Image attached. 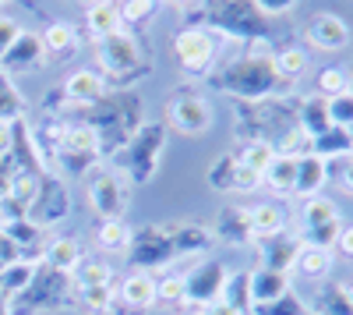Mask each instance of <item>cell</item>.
<instances>
[{
  "mask_svg": "<svg viewBox=\"0 0 353 315\" xmlns=\"http://www.w3.org/2000/svg\"><path fill=\"white\" fill-rule=\"evenodd\" d=\"M279 46L272 39H254L248 43V53L237 57V61L219 64L209 82L212 89L233 96L237 103H265V99H286L293 93V85H286L276 68H272V53Z\"/></svg>",
  "mask_w": 353,
  "mask_h": 315,
  "instance_id": "obj_1",
  "label": "cell"
},
{
  "mask_svg": "<svg viewBox=\"0 0 353 315\" xmlns=\"http://www.w3.org/2000/svg\"><path fill=\"white\" fill-rule=\"evenodd\" d=\"M68 121H81L92 128L99 153L110 156V153H121L131 142V135L145 124V103L134 89H110L99 103L71 113Z\"/></svg>",
  "mask_w": 353,
  "mask_h": 315,
  "instance_id": "obj_2",
  "label": "cell"
},
{
  "mask_svg": "<svg viewBox=\"0 0 353 315\" xmlns=\"http://www.w3.org/2000/svg\"><path fill=\"white\" fill-rule=\"evenodd\" d=\"M188 25H201L219 39H272V18H265L254 0H201L194 11H188Z\"/></svg>",
  "mask_w": 353,
  "mask_h": 315,
  "instance_id": "obj_3",
  "label": "cell"
},
{
  "mask_svg": "<svg viewBox=\"0 0 353 315\" xmlns=\"http://www.w3.org/2000/svg\"><path fill=\"white\" fill-rule=\"evenodd\" d=\"M96 61H99L96 71L106 78L110 89H134L138 78L152 75V50L128 28L96 43Z\"/></svg>",
  "mask_w": 353,
  "mask_h": 315,
  "instance_id": "obj_4",
  "label": "cell"
},
{
  "mask_svg": "<svg viewBox=\"0 0 353 315\" xmlns=\"http://www.w3.org/2000/svg\"><path fill=\"white\" fill-rule=\"evenodd\" d=\"M166 138H170V128L163 121H145L131 142L117 153V166L134 181V184H149L159 166H163V156H166Z\"/></svg>",
  "mask_w": 353,
  "mask_h": 315,
  "instance_id": "obj_5",
  "label": "cell"
},
{
  "mask_svg": "<svg viewBox=\"0 0 353 315\" xmlns=\"http://www.w3.org/2000/svg\"><path fill=\"white\" fill-rule=\"evenodd\" d=\"M74 308V283L68 273H57L50 266H36L28 287L11 298V315H39V312H64Z\"/></svg>",
  "mask_w": 353,
  "mask_h": 315,
  "instance_id": "obj_6",
  "label": "cell"
},
{
  "mask_svg": "<svg viewBox=\"0 0 353 315\" xmlns=\"http://www.w3.org/2000/svg\"><path fill=\"white\" fill-rule=\"evenodd\" d=\"M99 163H103V153H99L96 131L88 124H81V121H68L50 170L57 178H85V174H92Z\"/></svg>",
  "mask_w": 353,
  "mask_h": 315,
  "instance_id": "obj_7",
  "label": "cell"
},
{
  "mask_svg": "<svg viewBox=\"0 0 353 315\" xmlns=\"http://www.w3.org/2000/svg\"><path fill=\"white\" fill-rule=\"evenodd\" d=\"M219 53H223V39L216 32L201 25H184L173 39V57L176 64L184 68V75L191 78H209L219 64Z\"/></svg>",
  "mask_w": 353,
  "mask_h": 315,
  "instance_id": "obj_8",
  "label": "cell"
},
{
  "mask_svg": "<svg viewBox=\"0 0 353 315\" xmlns=\"http://www.w3.org/2000/svg\"><path fill=\"white\" fill-rule=\"evenodd\" d=\"M301 245H311V248H325L332 251L336 248V238L343 231V216H339V206L325 195H311L301 202Z\"/></svg>",
  "mask_w": 353,
  "mask_h": 315,
  "instance_id": "obj_9",
  "label": "cell"
},
{
  "mask_svg": "<svg viewBox=\"0 0 353 315\" xmlns=\"http://www.w3.org/2000/svg\"><path fill=\"white\" fill-rule=\"evenodd\" d=\"M88 206L99 220H124L128 206H131V191L128 181L117 174V170L96 166L88 174Z\"/></svg>",
  "mask_w": 353,
  "mask_h": 315,
  "instance_id": "obj_10",
  "label": "cell"
},
{
  "mask_svg": "<svg viewBox=\"0 0 353 315\" xmlns=\"http://www.w3.org/2000/svg\"><path fill=\"white\" fill-rule=\"evenodd\" d=\"M128 262L141 273H152L163 269L170 262H176V251L166 238V227L163 223H145L138 231H131V245H128Z\"/></svg>",
  "mask_w": 353,
  "mask_h": 315,
  "instance_id": "obj_11",
  "label": "cell"
},
{
  "mask_svg": "<svg viewBox=\"0 0 353 315\" xmlns=\"http://www.w3.org/2000/svg\"><path fill=\"white\" fill-rule=\"evenodd\" d=\"M216 113H212V103L205 99L201 93L194 89H181L173 99H166V128L181 131V135H205L212 128Z\"/></svg>",
  "mask_w": 353,
  "mask_h": 315,
  "instance_id": "obj_12",
  "label": "cell"
},
{
  "mask_svg": "<svg viewBox=\"0 0 353 315\" xmlns=\"http://www.w3.org/2000/svg\"><path fill=\"white\" fill-rule=\"evenodd\" d=\"M71 216V191H68V181L57 178V174H43L39 178V191L28 206V220L43 231H53L61 227L64 220Z\"/></svg>",
  "mask_w": 353,
  "mask_h": 315,
  "instance_id": "obj_13",
  "label": "cell"
},
{
  "mask_svg": "<svg viewBox=\"0 0 353 315\" xmlns=\"http://www.w3.org/2000/svg\"><path fill=\"white\" fill-rule=\"evenodd\" d=\"M226 280H230V269L226 262L219 259H201L194 262L188 273H184V305L188 308H205L223 298L226 291Z\"/></svg>",
  "mask_w": 353,
  "mask_h": 315,
  "instance_id": "obj_14",
  "label": "cell"
},
{
  "mask_svg": "<svg viewBox=\"0 0 353 315\" xmlns=\"http://www.w3.org/2000/svg\"><path fill=\"white\" fill-rule=\"evenodd\" d=\"M301 39L314 50L336 53V50H346L353 43V28L346 25V18H339L332 11H321V15H311V21H304Z\"/></svg>",
  "mask_w": 353,
  "mask_h": 315,
  "instance_id": "obj_15",
  "label": "cell"
},
{
  "mask_svg": "<svg viewBox=\"0 0 353 315\" xmlns=\"http://www.w3.org/2000/svg\"><path fill=\"white\" fill-rule=\"evenodd\" d=\"M209 188L212 191H223V195H230V191H258L261 188V178L254 174L251 166L241 163L237 153H223L209 166Z\"/></svg>",
  "mask_w": 353,
  "mask_h": 315,
  "instance_id": "obj_16",
  "label": "cell"
},
{
  "mask_svg": "<svg viewBox=\"0 0 353 315\" xmlns=\"http://www.w3.org/2000/svg\"><path fill=\"white\" fill-rule=\"evenodd\" d=\"M156 308V280L152 273L131 269L124 280H117V315H145Z\"/></svg>",
  "mask_w": 353,
  "mask_h": 315,
  "instance_id": "obj_17",
  "label": "cell"
},
{
  "mask_svg": "<svg viewBox=\"0 0 353 315\" xmlns=\"http://www.w3.org/2000/svg\"><path fill=\"white\" fill-rule=\"evenodd\" d=\"M163 227H166V238L176 251V259H198V255H209L216 245L212 227H205V223L176 220V223H163Z\"/></svg>",
  "mask_w": 353,
  "mask_h": 315,
  "instance_id": "obj_18",
  "label": "cell"
},
{
  "mask_svg": "<svg viewBox=\"0 0 353 315\" xmlns=\"http://www.w3.org/2000/svg\"><path fill=\"white\" fill-rule=\"evenodd\" d=\"M212 234H216V241H223L230 248H251L258 241L254 227H251V216H248V206H223L216 213Z\"/></svg>",
  "mask_w": 353,
  "mask_h": 315,
  "instance_id": "obj_19",
  "label": "cell"
},
{
  "mask_svg": "<svg viewBox=\"0 0 353 315\" xmlns=\"http://www.w3.org/2000/svg\"><path fill=\"white\" fill-rule=\"evenodd\" d=\"M46 64V50L39 43V32H25L14 39V46L0 57V71L4 75H25V71H39Z\"/></svg>",
  "mask_w": 353,
  "mask_h": 315,
  "instance_id": "obj_20",
  "label": "cell"
},
{
  "mask_svg": "<svg viewBox=\"0 0 353 315\" xmlns=\"http://www.w3.org/2000/svg\"><path fill=\"white\" fill-rule=\"evenodd\" d=\"M0 231L8 234V241L18 248V255H21L25 262H39V259H43V248H46L50 234L43 231V227H36L28 216H21V220H4V223H0Z\"/></svg>",
  "mask_w": 353,
  "mask_h": 315,
  "instance_id": "obj_21",
  "label": "cell"
},
{
  "mask_svg": "<svg viewBox=\"0 0 353 315\" xmlns=\"http://www.w3.org/2000/svg\"><path fill=\"white\" fill-rule=\"evenodd\" d=\"M258 248V259H261V269H276V273H290L293 269V259L301 251V238L297 234H269V238H258L254 241Z\"/></svg>",
  "mask_w": 353,
  "mask_h": 315,
  "instance_id": "obj_22",
  "label": "cell"
},
{
  "mask_svg": "<svg viewBox=\"0 0 353 315\" xmlns=\"http://www.w3.org/2000/svg\"><path fill=\"white\" fill-rule=\"evenodd\" d=\"M8 160L14 163V170H25V174H50V166L36 146V138H32V128H28V117L25 121H14V138H11V153Z\"/></svg>",
  "mask_w": 353,
  "mask_h": 315,
  "instance_id": "obj_23",
  "label": "cell"
},
{
  "mask_svg": "<svg viewBox=\"0 0 353 315\" xmlns=\"http://www.w3.org/2000/svg\"><path fill=\"white\" fill-rule=\"evenodd\" d=\"M39 43L46 50V61H57V64H64V61H74L78 50H81V36H78V28L68 25V21H46V28L39 32Z\"/></svg>",
  "mask_w": 353,
  "mask_h": 315,
  "instance_id": "obj_24",
  "label": "cell"
},
{
  "mask_svg": "<svg viewBox=\"0 0 353 315\" xmlns=\"http://www.w3.org/2000/svg\"><path fill=\"white\" fill-rule=\"evenodd\" d=\"M293 124H297L307 138L325 135V131L332 128V121H329V99L318 96V93L297 99V106H293Z\"/></svg>",
  "mask_w": 353,
  "mask_h": 315,
  "instance_id": "obj_25",
  "label": "cell"
},
{
  "mask_svg": "<svg viewBox=\"0 0 353 315\" xmlns=\"http://www.w3.org/2000/svg\"><path fill=\"white\" fill-rule=\"evenodd\" d=\"M286 291H293L290 283V273H276V269H248V294H251V305H265V301H276L283 298Z\"/></svg>",
  "mask_w": 353,
  "mask_h": 315,
  "instance_id": "obj_26",
  "label": "cell"
},
{
  "mask_svg": "<svg viewBox=\"0 0 353 315\" xmlns=\"http://www.w3.org/2000/svg\"><path fill=\"white\" fill-rule=\"evenodd\" d=\"M329 184V163L321 160V156H314V153H307V156H301L297 160V181H293V195L301 198H311V195H321V188Z\"/></svg>",
  "mask_w": 353,
  "mask_h": 315,
  "instance_id": "obj_27",
  "label": "cell"
},
{
  "mask_svg": "<svg viewBox=\"0 0 353 315\" xmlns=\"http://www.w3.org/2000/svg\"><path fill=\"white\" fill-rule=\"evenodd\" d=\"M85 259V251H81V241L78 238H68V234H61V238H50L46 241V248H43V266H50V269H57V273H74V266Z\"/></svg>",
  "mask_w": 353,
  "mask_h": 315,
  "instance_id": "obj_28",
  "label": "cell"
},
{
  "mask_svg": "<svg viewBox=\"0 0 353 315\" xmlns=\"http://www.w3.org/2000/svg\"><path fill=\"white\" fill-rule=\"evenodd\" d=\"M332 266H336V255L332 251L301 245V251H297V259H293V269L290 273H297L301 280H311V283H325L329 273H332Z\"/></svg>",
  "mask_w": 353,
  "mask_h": 315,
  "instance_id": "obj_29",
  "label": "cell"
},
{
  "mask_svg": "<svg viewBox=\"0 0 353 315\" xmlns=\"http://www.w3.org/2000/svg\"><path fill=\"white\" fill-rule=\"evenodd\" d=\"M121 11H117V0H103V4H88L85 11V32L92 43H103L106 36L121 32Z\"/></svg>",
  "mask_w": 353,
  "mask_h": 315,
  "instance_id": "obj_30",
  "label": "cell"
},
{
  "mask_svg": "<svg viewBox=\"0 0 353 315\" xmlns=\"http://www.w3.org/2000/svg\"><path fill=\"white\" fill-rule=\"evenodd\" d=\"M293 181H297V156H283L276 153L272 163L265 166V174H261V184L269 188L272 195H293Z\"/></svg>",
  "mask_w": 353,
  "mask_h": 315,
  "instance_id": "obj_31",
  "label": "cell"
},
{
  "mask_svg": "<svg viewBox=\"0 0 353 315\" xmlns=\"http://www.w3.org/2000/svg\"><path fill=\"white\" fill-rule=\"evenodd\" d=\"M272 68H276V75H279L286 85H297V82L311 71V57H307L304 46H279V50L272 53Z\"/></svg>",
  "mask_w": 353,
  "mask_h": 315,
  "instance_id": "obj_32",
  "label": "cell"
},
{
  "mask_svg": "<svg viewBox=\"0 0 353 315\" xmlns=\"http://www.w3.org/2000/svg\"><path fill=\"white\" fill-rule=\"evenodd\" d=\"M251 227H254V238H269V234H283L286 231V206L283 202H254L248 206Z\"/></svg>",
  "mask_w": 353,
  "mask_h": 315,
  "instance_id": "obj_33",
  "label": "cell"
},
{
  "mask_svg": "<svg viewBox=\"0 0 353 315\" xmlns=\"http://www.w3.org/2000/svg\"><path fill=\"white\" fill-rule=\"evenodd\" d=\"M311 153H314V156H321L325 163L343 160V156H353V131H346V128H336V124H332L325 135L311 138Z\"/></svg>",
  "mask_w": 353,
  "mask_h": 315,
  "instance_id": "obj_34",
  "label": "cell"
},
{
  "mask_svg": "<svg viewBox=\"0 0 353 315\" xmlns=\"http://www.w3.org/2000/svg\"><path fill=\"white\" fill-rule=\"evenodd\" d=\"M74 305H81L92 315H113L117 312V283H96V287H74Z\"/></svg>",
  "mask_w": 353,
  "mask_h": 315,
  "instance_id": "obj_35",
  "label": "cell"
},
{
  "mask_svg": "<svg viewBox=\"0 0 353 315\" xmlns=\"http://www.w3.org/2000/svg\"><path fill=\"white\" fill-rule=\"evenodd\" d=\"M311 315H353V301L346 298V287L343 283H332L325 280L314 294V308Z\"/></svg>",
  "mask_w": 353,
  "mask_h": 315,
  "instance_id": "obj_36",
  "label": "cell"
},
{
  "mask_svg": "<svg viewBox=\"0 0 353 315\" xmlns=\"http://www.w3.org/2000/svg\"><path fill=\"white\" fill-rule=\"evenodd\" d=\"M25 117H28V103H25V96L18 93L14 78L0 71V121L14 124V121H25Z\"/></svg>",
  "mask_w": 353,
  "mask_h": 315,
  "instance_id": "obj_37",
  "label": "cell"
},
{
  "mask_svg": "<svg viewBox=\"0 0 353 315\" xmlns=\"http://www.w3.org/2000/svg\"><path fill=\"white\" fill-rule=\"evenodd\" d=\"M96 245H99L106 255L128 251V245H131V227H128L124 220H99V223H96Z\"/></svg>",
  "mask_w": 353,
  "mask_h": 315,
  "instance_id": "obj_38",
  "label": "cell"
},
{
  "mask_svg": "<svg viewBox=\"0 0 353 315\" xmlns=\"http://www.w3.org/2000/svg\"><path fill=\"white\" fill-rule=\"evenodd\" d=\"M71 283L74 287H96V283H117V273L110 262L103 259H92V255H85V259L74 266L71 273Z\"/></svg>",
  "mask_w": 353,
  "mask_h": 315,
  "instance_id": "obj_39",
  "label": "cell"
},
{
  "mask_svg": "<svg viewBox=\"0 0 353 315\" xmlns=\"http://www.w3.org/2000/svg\"><path fill=\"white\" fill-rule=\"evenodd\" d=\"M117 11H121V25L134 32L159 15V0H117Z\"/></svg>",
  "mask_w": 353,
  "mask_h": 315,
  "instance_id": "obj_40",
  "label": "cell"
},
{
  "mask_svg": "<svg viewBox=\"0 0 353 315\" xmlns=\"http://www.w3.org/2000/svg\"><path fill=\"white\" fill-rule=\"evenodd\" d=\"M36 266H39V262H25V259H18V262H11L8 269H0V294H4L8 301L18 298V294L28 287V280H32Z\"/></svg>",
  "mask_w": 353,
  "mask_h": 315,
  "instance_id": "obj_41",
  "label": "cell"
},
{
  "mask_svg": "<svg viewBox=\"0 0 353 315\" xmlns=\"http://www.w3.org/2000/svg\"><path fill=\"white\" fill-rule=\"evenodd\" d=\"M346 89H350V71H343L339 64H325V68L314 71V93L318 96L332 99V96H339Z\"/></svg>",
  "mask_w": 353,
  "mask_h": 315,
  "instance_id": "obj_42",
  "label": "cell"
},
{
  "mask_svg": "<svg viewBox=\"0 0 353 315\" xmlns=\"http://www.w3.org/2000/svg\"><path fill=\"white\" fill-rule=\"evenodd\" d=\"M251 315H311V305L297 294V291H286L276 301H265V305H251Z\"/></svg>",
  "mask_w": 353,
  "mask_h": 315,
  "instance_id": "obj_43",
  "label": "cell"
},
{
  "mask_svg": "<svg viewBox=\"0 0 353 315\" xmlns=\"http://www.w3.org/2000/svg\"><path fill=\"white\" fill-rule=\"evenodd\" d=\"M184 305V276L170 273L156 280V308H181Z\"/></svg>",
  "mask_w": 353,
  "mask_h": 315,
  "instance_id": "obj_44",
  "label": "cell"
},
{
  "mask_svg": "<svg viewBox=\"0 0 353 315\" xmlns=\"http://www.w3.org/2000/svg\"><path fill=\"white\" fill-rule=\"evenodd\" d=\"M237 156H241V163H244V166H251L254 174L261 178V174H265V166L272 163L276 149H272V142H244Z\"/></svg>",
  "mask_w": 353,
  "mask_h": 315,
  "instance_id": "obj_45",
  "label": "cell"
},
{
  "mask_svg": "<svg viewBox=\"0 0 353 315\" xmlns=\"http://www.w3.org/2000/svg\"><path fill=\"white\" fill-rule=\"evenodd\" d=\"M36 191H39V174H25V170H14V178H11V191H8L11 202H18V206L28 213V206H32Z\"/></svg>",
  "mask_w": 353,
  "mask_h": 315,
  "instance_id": "obj_46",
  "label": "cell"
},
{
  "mask_svg": "<svg viewBox=\"0 0 353 315\" xmlns=\"http://www.w3.org/2000/svg\"><path fill=\"white\" fill-rule=\"evenodd\" d=\"M223 301H230L241 315H251V294H248V269L244 273H230L226 280V291H223Z\"/></svg>",
  "mask_w": 353,
  "mask_h": 315,
  "instance_id": "obj_47",
  "label": "cell"
},
{
  "mask_svg": "<svg viewBox=\"0 0 353 315\" xmlns=\"http://www.w3.org/2000/svg\"><path fill=\"white\" fill-rule=\"evenodd\" d=\"M329 121H332L336 128L353 131V96H350V93H339V96L329 99Z\"/></svg>",
  "mask_w": 353,
  "mask_h": 315,
  "instance_id": "obj_48",
  "label": "cell"
},
{
  "mask_svg": "<svg viewBox=\"0 0 353 315\" xmlns=\"http://www.w3.org/2000/svg\"><path fill=\"white\" fill-rule=\"evenodd\" d=\"M336 174V181H339V188L346 191V195H353V156H343V160H332L329 163V178Z\"/></svg>",
  "mask_w": 353,
  "mask_h": 315,
  "instance_id": "obj_49",
  "label": "cell"
},
{
  "mask_svg": "<svg viewBox=\"0 0 353 315\" xmlns=\"http://www.w3.org/2000/svg\"><path fill=\"white\" fill-rule=\"evenodd\" d=\"M18 36H21V25H18L14 18H8V15H0V57L14 46Z\"/></svg>",
  "mask_w": 353,
  "mask_h": 315,
  "instance_id": "obj_50",
  "label": "cell"
},
{
  "mask_svg": "<svg viewBox=\"0 0 353 315\" xmlns=\"http://www.w3.org/2000/svg\"><path fill=\"white\" fill-rule=\"evenodd\" d=\"M301 0H254V8L265 15V18H276V15H290V11H297Z\"/></svg>",
  "mask_w": 353,
  "mask_h": 315,
  "instance_id": "obj_51",
  "label": "cell"
},
{
  "mask_svg": "<svg viewBox=\"0 0 353 315\" xmlns=\"http://www.w3.org/2000/svg\"><path fill=\"white\" fill-rule=\"evenodd\" d=\"M332 255H339V259L353 262V223H343V231H339V238H336Z\"/></svg>",
  "mask_w": 353,
  "mask_h": 315,
  "instance_id": "obj_52",
  "label": "cell"
},
{
  "mask_svg": "<svg viewBox=\"0 0 353 315\" xmlns=\"http://www.w3.org/2000/svg\"><path fill=\"white\" fill-rule=\"evenodd\" d=\"M21 259V255H18V248L8 241V234L4 231H0V269H8L11 262H18Z\"/></svg>",
  "mask_w": 353,
  "mask_h": 315,
  "instance_id": "obj_53",
  "label": "cell"
},
{
  "mask_svg": "<svg viewBox=\"0 0 353 315\" xmlns=\"http://www.w3.org/2000/svg\"><path fill=\"white\" fill-rule=\"evenodd\" d=\"M11 178H14V163L8 156H0V198H8L11 191Z\"/></svg>",
  "mask_w": 353,
  "mask_h": 315,
  "instance_id": "obj_54",
  "label": "cell"
},
{
  "mask_svg": "<svg viewBox=\"0 0 353 315\" xmlns=\"http://www.w3.org/2000/svg\"><path fill=\"white\" fill-rule=\"evenodd\" d=\"M201 315H241V312L233 308L230 301H223V298H219V301H212V305H205V308H201Z\"/></svg>",
  "mask_w": 353,
  "mask_h": 315,
  "instance_id": "obj_55",
  "label": "cell"
},
{
  "mask_svg": "<svg viewBox=\"0 0 353 315\" xmlns=\"http://www.w3.org/2000/svg\"><path fill=\"white\" fill-rule=\"evenodd\" d=\"M11 138H14V124L0 121V156H8V153H11Z\"/></svg>",
  "mask_w": 353,
  "mask_h": 315,
  "instance_id": "obj_56",
  "label": "cell"
},
{
  "mask_svg": "<svg viewBox=\"0 0 353 315\" xmlns=\"http://www.w3.org/2000/svg\"><path fill=\"white\" fill-rule=\"evenodd\" d=\"M0 315H11V301L4 294H0Z\"/></svg>",
  "mask_w": 353,
  "mask_h": 315,
  "instance_id": "obj_57",
  "label": "cell"
},
{
  "mask_svg": "<svg viewBox=\"0 0 353 315\" xmlns=\"http://www.w3.org/2000/svg\"><path fill=\"white\" fill-rule=\"evenodd\" d=\"M0 4H8V0H0ZM18 4H25V8H36V0H18Z\"/></svg>",
  "mask_w": 353,
  "mask_h": 315,
  "instance_id": "obj_58",
  "label": "cell"
},
{
  "mask_svg": "<svg viewBox=\"0 0 353 315\" xmlns=\"http://www.w3.org/2000/svg\"><path fill=\"white\" fill-rule=\"evenodd\" d=\"M343 287H346V298L353 301V280H350V283H343Z\"/></svg>",
  "mask_w": 353,
  "mask_h": 315,
  "instance_id": "obj_59",
  "label": "cell"
},
{
  "mask_svg": "<svg viewBox=\"0 0 353 315\" xmlns=\"http://www.w3.org/2000/svg\"><path fill=\"white\" fill-rule=\"evenodd\" d=\"M181 315H201V308H184Z\"/></svg>",
  "mask_w": 353,
  "mask_h": 315,
  "instance_id": "obj_60",
  "label": "cell"
},
{
  "mask_svg": "<svg viewBox=\"0 0 353 315\" xmlns=\"http://www.w3.org/2000/svg\"><path fill=\"white\" fill-rule=\"evenodd\" d=\"M346 93H350V96H353V71H350V89H346Z\"/></svg>",
  "mask_w": 353,
  "mask_h": 315,
  "instance_id": "obj_61",
  "label": "cell"
},
{
  "mask_svg": "<svg viewBox=\"0 0 353 315\" xmlns=\"http://www.w3.org/2000/svg\"><path fill=\"white\" fill-rule=\"evenodd\" d=\"M173 4H194V0H173Z\"/></svg>",
  "mask_w": 353,
  "mask_h": 315,
  "instance_id": "obj_62",
  "label": "cell"
},
{
  "mask_svg": "<svg viewBox=\"0 0 353 315\" xmlns=\"http://www.w3.org/2000/svg\"><path fill=\"white\" fill-rule=\"evenodd\" d=\"M88 4H103V0H88Z\"/></svg>",
  "mask_w": 353,
  "mask_h": 315,
  "instance_id": "obj_63",
  "label": "cell"
}]
</instances>
